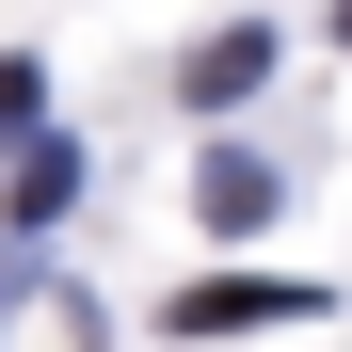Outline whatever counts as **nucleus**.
<instances>
[{
	"label": "nucleus",
	"instance_id": "5",
	"mask_svg": "<svg viewBox=\"0 0 352 352\" xmlns=\"http://www.w3.org/2000/svg\"><path fill=\"white\" fill-rule=\"evenodd\" d=\"M32 112H48V80L16 65V48H0V129H16V144H32Z\"/></svg>",
	"mask_w": 352,
	"mask_h": 352
},
{
	"label": "nucleus",
	"instance_id": "6",
	"mask_svg": "<svg viewBox=\"0 0 352 352\" xmlns=\"http://www.w3.org/2000/svg\"><path fill=\"white\" fill-rule=\"evenodd\" d=\"M336 32H352V0H336Z\"/></svg>",
	"mask_w": 352,
	"mask_h": 352
},
{
	"label": "nucleus",
	"instance_id": "3",
	"mask_svg": "<svg viewBox=\"0 0 352 352\" xmlns=\"http://www.w3.org/2000/svg\"><path fill=\"white\" fill-rule=\"evenodd\" d=\"M176 80H192V112H224V96H256V80H272V32H208L192 65H176Z\"/></svg>",
	"mask_w": 352,
	"mask_h": 352
},
{
	"label": "nucleus",
	"instance_id": "4",
	"mask_svg": "<svg viewBox=\"0 0 352 352\" xmlns=\"http://www.w3.org/2000/svg\"><path fill=\"white\" fill-rule=\"evenodd\" d=\"M65 192H80V160H65V144L32 129V144H16V224H48V208H65Z\"/></svg>",
	"mask_w": 352,
	"mask_h": 352
},
{
	"label": "nucleus",
	"instance_id": "2",
	"mask_svg": "<svg viewBox=\"0 0 352 352\" xmlns=\"http://www.w3.org/2000/svg\"><path fill=\"white\" fill-rule=\"evenodd\" d=\"M192 208H208V224H272V160H256V144H208V160H192Z\"/></svg>",
	"mask_w": 352,
	"mask_h": 352
},
{
	"label": "nucleus",
	"instance_id": "1",
	"mask_svg": "<svg viewBox=\"0 0 352 352\" xmlns=\"http://www.w3.org/2000/svg\"><path fill=\"white\" fill-rule=\"evenodd\" d=\"M241 320H305V288H288V272H208V288H176V336H241Z\"/></svg>",
	"mask_w": 352,
	"mask_h": 352
}]
</instances>
